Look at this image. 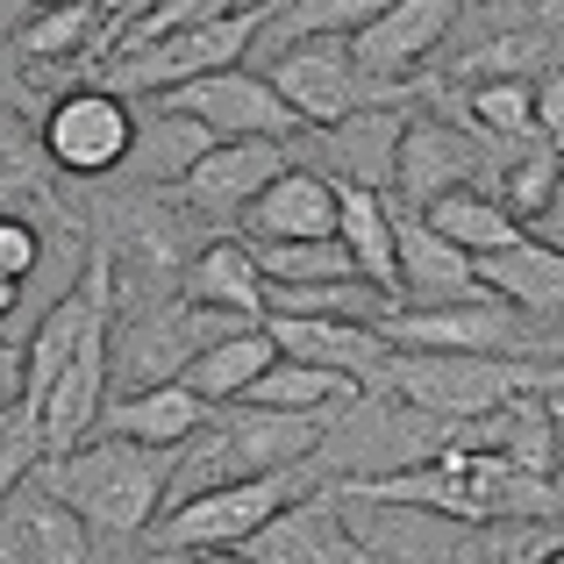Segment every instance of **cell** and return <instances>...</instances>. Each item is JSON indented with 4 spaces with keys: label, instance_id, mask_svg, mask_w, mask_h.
Instances as JSON below:
<instances>
[{
    "label": "cell",
    "instance_id": "cell-14",
    "mask_svg": "<svg viewBox=\"0 0 564 564\" xmlns=\"http://www.w3.org/2000/svg\"><path fill=\"white\" fill-rule=\"evenodd\" d=\"M457 8L465 0H393L386 14L350 36V57H358L365 79H400L408 65H422V57L443 51V36L457 29Z\"/></svg>",
    "mask_w": 564,
    "mask_h": 564
},
{
    "label": "cell",
    "instance_id": "cell-9",
    "mask_svg": "<svg viewBox=\"0 0 564 564\" xmlns=\"http://www.w3.org/2000/svg\"><path fill=\"white\" fill-rule=\"evenodd\" d=\"M379 336L393 350H457V358H522L529 329L522 315L479 293V301H443V307H393L379 322Z\"/></svg>",
    "mask_w": 564,
    "mask_h": 564
},
{
    "label": "cell",
    "instance_id": "cell-7",
    "mask_svg": "<svg viewBox=\"0 0 564 564\" xmlns=\"http://www.w3.org/2000/svg\"><path fill=\"white\" fill-rule=\"evenodd\" d=\"M129 143H137V108L108 86H72L43 108L36 151L43 165H57L65 180H108L129 165Z\"/></svg>",
    "mask_w": 564,
    "mask_h": 564
},
{
    "label": "cell",
    "instance_id": "cell-38",
    "mask_svg": "<svg viewBox=\"0 0 564 564\" xmlns=\"http://www.w3.org/2000/svg\"><path fill=\"white\" fill-rule=\"evenodd\" d=\"M180 564H243V551H200V557H180Z\"/></svg>",
    "mask_w": 564,
    "mask_h": 564
},
{
    "label": "cell",
    "instance_id": "cell-11",
    "mask_svg": "<svg viewBox=\"0 0 564 564\" xmlns=\"http://www.w3.org/2000/svg\"><path fill=\"white\" fill-rule=\"evenodd\" d=\"M358 536L344 522V494H301L243 543V564H358Z\"/></svg>",
    "mask_w": 564,
    "mask_h": 564
},
{
    "label": "cell",
    "instance_id": "cell-2",
    "mask_svg": "<svg viewBox=\"0 0 564 564\" xmlns=\"http://www.w3.org/2000/svg\"><path fill=\"white\" fill-rule=\"evenodd\" d=\"M172 465H180V451H143V443H122V436H94L65 457H43V479L94 536H151L158 514H165Z\"/></svg>",
    "mask_w": 564,
    "mask_h": 564
},
{
    "label": "cell",
    "instance_id": "cell-34",
    "mask_svg": "<svg viewBox=\"0 0 564 564\" xmlns=\"http://www.w3.org/2000/svg\"><path fill=\"white\" fill-rule=\"evenodd\" d=\"M529 236H536L543 250H557L564 258V172H557V186H551V200H543V215L529 221Z\"/></svg>",
    "mask_w": 564,
    "mask_h": 564
},
{
    "label": "cell",
    "instance_id": "cell-39",
    "mask_svg": "<svg viewBox=\"0 0 564 564\" xmlns=\"http://www.w3.org/2000/svg\"><path fill=\"white\" fill-rule=\"evenodd\" d=\"M536 564H564V536H551V543H543V551H536Z\"/></svg>",
    "mask_w": 564,
    "mask_h": 564
},
{
    "label": "cell",
    "instance_id": "cell-31",
    "mask_svg": "<svg viewBox=\"0 0 564 564\" xmlns=\"http://www.w3.org/2000/svg\"><path fill=\"white\" fill-rule=\"evenodd\" d=\"M36 272H43V229L29 215H14V207H0V279L29 286Z\"/></svg>",
    "mask_w": 564,
    "mask_h": 564
},
{
    "label": "cell",
    "instance_id": "cell-15",
    "mask_svg": "<svg viewBox=\"0 0 564 564\" xmlns=\"http://www.w3.org/2000/svg\"><path fill=\"white\" fill-rule=\"evenodd\" d=\"M393 264H400V301L393 307H443V301H479V264L457 243H443L422 215L393 207Z\"/></svg>",
    "mask_w": 564,
    "mask_h": 564
},
{
    "label": "cell",
    "instance_id": "cell-3",
    "mask_svg": "<svg viewBox=\"0 0 564 564\" xmlns=\"http://www.w3.org/2000/svg\"><path fill=\"white\" fill-rule=\"evenodd\" d=\"M386 386H393L414 414L457 429V422L500 414L514 393H536L543 365H529V358H457V350H393Z\"/></svg>",
    "mask_w": 564,
    "mask_h": 564
},
{
    "label": "cell",
    "instance_id": "cell-29",
    "mask_svg": "<svg viewBox=\"0 0 564 564\" xmlns=\"http://www.w3.org/2000/svg\"><path fill=\"white\" fill-rule=\"evenodd\" d=\"M471 122H479V137L529 143V137H536V86L514 79V72L479 79V86H471Z\"/></svg>",
    "mask_w": 564,
    "mask_h": 564
},
{
    "label": "cell",
    "instance_id": "cell-30",
    "mask_svg": "<svg viewBox=\"0 0 564 564\" xmlns=\"http://www.w3.org/2000/svg\"><path fill=\"white\" fill-rule=\"evenodd\" d=\"M393 8V0H293V8H272V22L264 29H286V36H358L365 22H372V14H386Z\"/></svg>",
    "mask_w": 564,
    "mask_h": 564
},
{
    "label": "cell",
    "instance_id": "cell-22",
    "mask_svg": "<svg viewBox=\"0 0 564 564\" xmlns=\"http://www.w3.org/2000/svg\"><path fill=\"white\" fill-rule=\"evenodd\" d=\"M479 286L494 293L508 315H543V329H551V315H564V258L543 250L536 236L479 258Z\"/></svg>",
    "mask_w": 564,
    "mask_h": 564
},
{
    "label": "cell",
    "instance_id": "cell-35",
    "mask_svg": "<svg viewBox=\"0 0 564 564\" xmlns=\"http://www.w3.org/2000/svg\"><path fill=\"white\" fill-rule=\"evenodd\" d=\"M22 408V350L0 336V414H14Z\"/></svg>",
    "mask_w": 564,
    "mask_h": 564
},
{
    "label": "cell",
    "instance_id": "cell-41",
    "mask_svg": "<svg viewBox=\"0 0 564 564\" xmlns=\"http://www.w3.org/2000/svg\"><path fill=\"white\" fill-rule=\"evenodd\" d=\"M0 422H8V414H0Z\"/></svg>",
    "mask_w": 564,
    "mask_h": 564
},
{
    "label": "cell",
    "instance_id": "cell-19",
    "mask_svg": "<svg viewBox=\"0 0 564 564\" xmlns=\"http://www.w3.org/2000/svg\"><path fill=\"white\" fill-rule=\"evenodd\" d=\"M180 301L207 307V315H229V322H264V279L250 264L243 236H215L180 264Z\"/></svg>",
    "mask_w": 564,
    "mask_h": 564
},
{
    "label": "cell",
    "instance_id": "cell-18",
    "mask_svg": "<svg viewBox=\"0 0 564 564\" xmlns=\"http://www.w3.org/2000/svg\"><path fill=\"white\" fill-rule=\"evenodd\" d=\"M479 137H465V129L451 122H408V137H400V165H393V186L408 193V207L422 215L429 200H443V193L457 186H479Z\"/></svg>",
    "mask_w": 564,
    "mask_h": 564
},
{
    "label": "cell",
    "instance_id": "cell-17",
    "mask_svg": "<svg viewBox=\"0 0 564 564\" xmlns=\"http://www.w3.org/2000/svg\"><path fill=\"white\" fill-rule=\"evenodd\" d=\"M207 422H215V408L193 400L180 379H165V386H137V393H108L94 436H122V443H143V451H186Z\"/></svg>",
    "mask_w": 564,
    "mask_h": 564
},
{
    "label": "cell",
    "instance_id": "cell-37",
    "mask_svg": "<svg viewBox=\"0 0 564 564\" xmlns=\"http://www.w3.org/2000/svg\"><path fill=\"white\" fill-rule=\"evenodd\" d=\"M543 543H522V551H494V564H536Z\"/></svg>",
    "mask_w": 564,
    "mask_h": 564
},
{
    "label": "cell",
    "instance_id": "cell-1",
    "mask_svg": "<svg viewBox=\"0 0 564 564\" xmlns=\"http://www.w3.org/2000/svg\"><path fill=\"white\" fill-rule=\"evenodd\" d=\"M350 500H372V508H422L443 514V522L465 529H494V522H557L564 514V486L557 479H529L508 457L494 451H451L436 443L429 457L393 471H372V479H350Z\"/></svg>",
    "mask_w": 564,
    "mask_h": 564
},
{
    "label": "cell",
    "instance_id": "cell-33",
    "mask_svg": "<svg viewBox=\"0 0 564 564\" xmlns=\"http://www.w3.org/2000/svg\"><path fill=\"white\" fill-rule=\"evenodd\" d=\"M529 86H536V137L551 143V151H564V57L551 72H536Z\"/></svg>",
    "mask_w": 564,
    "mask_h": 564
},
{
    "label": "cell",
    "instance_id": "cell-24",
    "mask_svg": "<svg viewBox=\"0 0 564 564\" xmlns=\"http://www.w3.org/2000/svg\"><path fill=\"white\" fill-rule=\"evenodd\" d=\"M422 221L443 236V243H457V250H465L471 264L529 236L522 221H514L508 207L494 200V193H479V186H457V193H443V200H429V207H422Z\"/></svg>",
    "mask_w": 564,
    "mask_h": 564
},
{
    "label": "cell",
    "instance_id": "cell-16",
    "mask_svg": "<svg viewBox=\"0 0 564 564\" xmlns=\"http://www.w3.org/2000/svg\"><path fill=\"white\" fill-rule=\"evenodd\" d=\"M236 221H243V243H322L336 236V186L307 165H286Z\"/></svg>",
    "mask_w": 564,
    "mask_h": 564
},
{
    "label": "cell",
    "instance_id": "cell-32",
    "mask_svg": "<svg viewBox=\"0 0 564 564\" xmlns=\"http://www.w3.org/2000/svg\"><path fill=\"white\" fill-rule=\"evenodd\" d=\"M36 465H43V436H36V422H29V414L14 408L8 422H0V500H8V494H14V486H22Z\"/></svg>",
    "mask_w": 564,
    "mask_h": 564
},
{
    "label": "cell",
    "instance_id": "cell-12",
    "mask_svg": "<svg viewBox=\"0 0 564 564\" xmlns=\"http://www.w3.org/2000/svg\"><path fill=\"white\" fill-rule=\"evenodd\" d=\"M264 336H272L279 358L315 365V372H344V379H386L393 365V344L372 329V322H329V315H264Z\"/></svg>",
    "mask_w": 564,
    "mask_h": 564
},
{
    "label": "cell",
    "instance_id": "cell-5",
    "mask_svg": "<svg viewBox=\"0 0 564 564\" xmlns=\"http://www.w3.org/2000/svg\"><path fill=\"white\" fill-rule=\"evenodd\" d=\"M264 79H272V94L293 108L301 129H336L344 115H358V108H400V86L393 79H365L344 36L286 43V51L264 65Z\"/></svg>",
    "mask_w": 564,
    "mask_h": 564
},
{
    "label": "cell",
    "instance_id": "cell-40",
    "mask_svg": "<svg viewBox=\"0 0 564 564\" xmlns=\"http://www.w3.org/2000/svg\"><path fill=\"white\" fill-rule=\"evenodd\" d=\"M543 22H557V29H564V0H543Z\"/></svg>",
    "mask_w": 564,
    "mask_h": 564
},
{
    "label": "cell",
    "instance_id": "cell-8",
    "mask_svg": "<svg viewBox=\"0 0 564 564\" xmlns=\"http://www.w3.org/2000/svg\"><path fill=\"white\" fill-rule=\"evenodd\" d=\"M158 108L200 122L215 143H293L301 137L293 108L272 94V79L250 72V65H229V72H207V79L172 86V94H158Z\"/></svg>",
    "mask_w": 564,
    "mask_h": 564
},
{
    "label": "cell",
    "instance_id": "cell-25",
    "mask_svg": "<svg viewBox=\"0 0 564 564\" xmlns=\"http://www.w3.org/2000/svg\"><path fill=\"white\" fill-rule=\"evenodd\" d=\"M207 151H215V137H207L200 122L158 108V115H137V143H129V165L122 172H137V180H151V186H180Z\"/></svg>",
    "mask_w": 564,
    "mask_h": 564
},
{
    "label": "cell",
    "instance_id": "cell-13",
    "mask_svg": "<svg viewBox=\"0 0 564 564\" xmlns=\"http://www.w3.org/2000/svg\"><path fill=\"white\" fill-rule=\"evenodd\" d=\"M286 151H293V143H215V151H207L200 165L180 180L186 215H200V221H236L264 186L279 180V172L293 165Z\"/></svg>",
    "mask_w": 564,
    "mask_h": 564
},
{
    "label": "cell",
    "instance_id": "cell-21",
    "mask_svg": "<svg viewBox=\"0 0 564 564\" xmlns=\"http://www.w3.org/2000/svg\"><path fill=\"white\" fill-rule=\"evenodd\" d=\"M336 186V180H329ZM393 207L386 193H365V186H336V243H344L350 272L365 279L372 293L400 301V264H393Z\"/></svg>",
    "mask_w": 564,
    "mask_h": 564
},
{
    "label": "cell",
    "instance_id": "cell-28",
    "mask_svg": "<svg viewBox=\"0 0 564 564\" xmlns=\"http://www.w3.org/2000/svg\"><path fill=\"white\" fill-rule=\"evenodd\" d=\"M557 172H564V151H551L543 137H529L522 151H514L508 165L494 172V186H479V193H494V200H500V207H508V215H514V221L529 229V221L543 215V200H551Z\"/></svg>",
    "mask_w": 564,
    "mask_h": 564
},
{
    "label": "cell",
    "instance_id": "cell-36",
    "mask_svg": "<svg viewBox=\"0 0 564 564\" xmlns=\"http://www.w3.org/2000/svg\"><path fill=\"white\" fill-rule=\"evenodd\" d=\"M522 358H529V365H564V322H551V329H536V336H529V344H522Z\"/></svg>",
    "mask_w": 564,
    "mask_h": 564
},
{
    "label": "cell",
    "instance_id": "cell-20",
    "mask_svg": "<svg viewBox=\"0 0 564 564\" xmlns=\"http://www.w3.org/2000/svg\"><path fill=\"white\" fill-rule=\"evenodd\" d=\"M322 137H329V172H322V180L386 193V186H393V165H400L408 115H400V108H358V115H344L336 129H322Z\"/></svg>",
    "mask_w": 564,
    "mask_h": 564
},
{
    "label": "cell",
    "instance_id": "cell-10",
    "mask_svg": "<svg viewBox=\"0 0 564 564\" xmlns=\"http://www.w3.org/2000/svg\"><path fill=\"white\" fill-rule=\"evenodd\" d=\"M0 564H100V536L51 494L43 465L0 500Z\"/></svg>",
    "mask_w": 564,
    "mask_h": 564
},
{
    "label": "cell",
    "instance_id": "cell-27",
    "mask_svg": "<svg viewBox=\"0 0 564 564\" xmlns=\"http://www.w3.org/2000/svg\"><path fill=\"white\" fill-rule=\"evenodd\" d=\"M365 386L344 379V372H315V365H293V358H272L264 365V379L243 393V408H272V414H329L344 408V400H358Z\"/></svg>",
    "mask_w": 564,
    "mask_h": 564
},
{
    "label": "cell",
    "instance_id": "cell-6",
    "mask_svg": "<svg viewBox=\"0 0 564 564\" xmlns=\"http://www.w3.org/2000/svg\"><path fill=\"white\" fill-rule=\"evenodd\" d=\"M315 494L286 471V479H243V486H207V494L180 500V508L158 514L151 529V551H180V557H200V551H243L264 522H272L286 500Z\"/></svg>",
    "mask_w": 564,
    "mask_h": 564
},
{
    "label": "cell",
    "instance_id": "cell-23",
    "mask_svg": "<svg viewBox=\"0 0 564 564\" xmlns=\"http://www.w3.org/2000/svg\"><path fill=\"white\" fill-rule=\"evenodd\" d=\"M272 358H279V350H272V336H264V322H250V329H229L221 344H207L200 358L180 372V386L193 400H207V408H236V400L264 379Z\"/></svg>",
    "mask_w": 564,
    "mask_h": 564
},
{
    "label": "cell",
    "instance_id": "cell-26",
    "mask_svg": "<svg viewBox=\"0 0 564 564\" xmlns=\"http://www.w3.org/2000/svg\"><path fill=\"white\" fill-rule=\"evenodd\" d=\"M108 8H94V0H51L14 29V43H22V57H108Z\"/></svg>",
    "mask_w": 564,
    "mask_h": 564
},
{
    "label": "cell",
    "instance_id": "cell-4",
    "mask_svg": "<svg viewBox=\"0 0 564 564\" xmlns=\"http://www.w3.org/2000/svg\"><path fill=\"white\" fill-rule=\"evenodd\" d=\"M279 0L264 8H243V14H221V22H200V29H180V36H158V43H137V51H108V94H172L186 79H207V72H229L243 65V51L264 36Z\"/></svg>",
    "mask_w": 564,
    "mask_h": 564
}]
</instances>
